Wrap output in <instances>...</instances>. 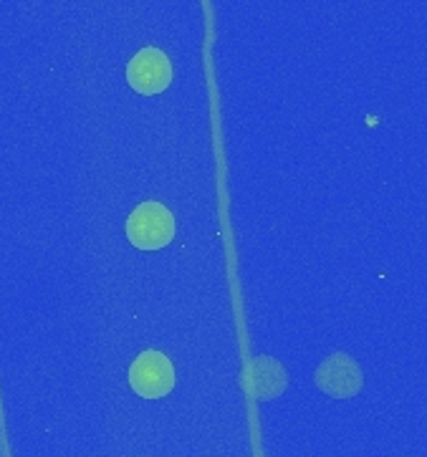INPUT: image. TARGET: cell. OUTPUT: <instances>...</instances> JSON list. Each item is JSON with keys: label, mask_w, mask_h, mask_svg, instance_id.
I'll use <instances>...</instances> for the list:
<instances>
[{"label": "cell", "mask_w": 427, "mask_h": 457, "mask_svg": "<svg viewBox=\"0 0 427 457\" xmlns=\"http://www.w3.org/2000/svg\"><path fill=\"white\" fill-rule=\"evenodd\" d=\"M132 389L145 399H160L175 386V369L163 352H142L130 369Z\"/></svg>", "instance_id": "obj_2"}, {"label": "cell", "mask_w": 427, "mask_h": 457, "mask_svg": "<svg viewBox=\"0 0 427 457\" xmlns=\"http://www.w3.org/2000/svg\"><path fill=\"white\" fill-rule=\"evenodd\" d=\"M251 382L255 386V397L271 399L283 392L286 374L273 359H255L251 369Z\"/></svg>", "instance_id": "obj_5"}, {"label": "cell", "mask_w": 427, "mask_h": 457, "mask_svg": "<svg viewBox=\"0 0 427 457\" xmlns=\"http://www.w3.org/2000/svg\"><path fill=\"white\" fill-rule=\"evenodd\" d=\"M316 384L331 397H354L362 389V371L352 356L331 354L316 371Z\"/></svg>", "instance_id": "obj_4"}, {"label": "cell", "mask_w": 427, "mask_h": 457, "mask_svg": "<svg viewBox=\"0 0 427 457\" xmlns=\"http://www.w3.org/2000/svg\"><path fill=\"white\" fill-rule=\"evenodd\" d=\"M127 237L134 248L160 251L175 237V218L163 203H142L127 220Z\"/></svg>", "instance_id": "obj_1"}, {"label": "cell", "mask_w": 427, "mask_h": 457, "mask_svg": "<svg viewBox=\"0 0 427 457\" xmlns=\"http://www.w3.org/2000/svg\"><path fill=\"white\" fill-rule=\"evenodd\" d=\"M127 81L137 94H163L172 81V63L160 48H142L127 66Z\"/></svg>", "instance_id": "obj_3"}]
</instances>
